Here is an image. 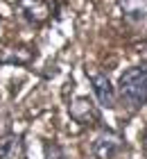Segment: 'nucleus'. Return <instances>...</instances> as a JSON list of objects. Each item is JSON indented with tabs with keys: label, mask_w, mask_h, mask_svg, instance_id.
<instances>
[{
	"label": "nucleus",
	"mask_w": 147,
	"mask_h": 159,
	"mask_svg": "<svg viewBox=\"0 0 147 159\" xmlns=\"http://www.w3.org/2000/svg\"><path fill=\"white\" fill-rule=\"evenodd\" d=\"M118 91H120L122 102L131 109H141L147 105V64L129 66L122 70L118 80Z\"/></svg>",
	"instance_id": "nucleus-1"
},
{
	"label": "nucleus",
	"mask_w": 147,
	"mask_h": 159,
	"mask_svg": "<svg viewBox=\"0 0 147 159\" xmlns=\"http://www.w3.org/2000/svg\"><path fill=\"white\" fill-rule=\"evenodd\" d=\"M43 150H45V159H66L63 148L57 141H45L43 143Z\"/></svg>",
	"instance_id": "nucleus-9"
},
{
	"label": "nucleus",
	"mask_w": 147,
	"mask_h": 159,
	"mask_svg": "<svg viewBox=\"0 0 147 159\" xmlns=\"http://www.w3.org/2000/svg\"><path fill=\"white\" fill-rule=\"evenodd\" d=\"M18 14L27 23L41 25L50 18V5L48 0H18Z\"/></svg>",
	"instance_id": "nucleus-4"
},
{
	"label": "nucleus",
	"mask_w": 147,
	"mask_h": 159,
	"mask_svg": "<svg viewBox=\"0 0 147 159\" xmlns=\"http://www.w3.org/2000/svg\"><path fill=\"white\" fill-rule=\"evenodd\" d=\"M68 114H70V118L75 123H79V125H84V127H91V125H97L100 123L97 107H95L93 100L86 98V96L72 98L68 102Z\"/></svg>",
	"instance_id": "nucleus-2"
},
{
	"label": "nucleus",
	"mask_w": 147,
	"mask_h": 159,
	"mask_svg": "<svg viewBox=\"0 0 147 159\" xmlns=\"http://www.w3.org/2000/svg\"><path fill=\"white\" fill-rule=\"evenodd\" d=\"M124 20L134 27H147V0H118Z\"/></svg>",
	"instance_id": "nucleus-6"
},
{
	"label": "nucleus",
	"mask_w": 147,
	"mask_h": 159,
	"mask_svg": "<svg viewBox=\"0 0 147 159\" xmlns=\"http://www.w3.org/2000/svg\"><path fill=\"white\" fill-rule=\"evenodd\" d=\"M122 146H124V141L120 136L111 132V129H106L93 141V155H95V159H113L122 150Z\"/></svg>",
	"instance_id": "nucleus-3"
},
{
	"label": "nucleus",
	"mask_w": 147,
	"mask_h": 159,
	"mask_svg": "<svg viewBox=\"0 0 147 159\" xmlns=\"http://www.w3.org/2000/svg\"><path fill=\"white\" fill-rule=\"evenodd\" d=\"M0 159H25L23 134H9L0 141Z\"/></svg>",
	"instance_id": "nucleus-7"
},
{
	"label": "nucleus",
	"mask_w": 147,
	"mask_h": 159,
	"mask_svg": "<svg viewBox=\"0 0 147 159\" xmlns=\"http://www.w3.org/2000/svg\"><path fill=\"white\" fill-rule=\"evenodd\" d=\"M143 146H145V150H147V132H145V136H143Z\"/></svg>",
	"instance_id": "nucleus-10"
},
{
	"label": "nucleus",
	"mask_w": 147,
	"mask_h": 159,
	"mask_svg": "<svg viewBox=\"0 0 147 159\" xmlns=\"http://www.w3.org/2000/svg\"><path fill=\"white\" fill-rule=\"evenodd\" d=\"M91 89L95 93V100L102 109H113L115 107V93L111 86V80H109L104 73H95L91 75Z\"/></svg>",
	"instance_id": "nucleus-5"
},
{
	"label": "nucleus",
	"mask_w": 147,
	"mask_h": 159,
	"mask_svg": "<svg viewBox=\"0 0 147 159\" xmlns=\"http://www.w3.org/2000/svg\"><path fill=\"white\" fill-rule=\"evenodd\" d=\"M32 52H29L27 48L18 46V48H5L2 52H0V64H20V66H27L29 61H32Z\"/></svg>",
	"instance_id": "nucleus-8"
}]
</instances>
